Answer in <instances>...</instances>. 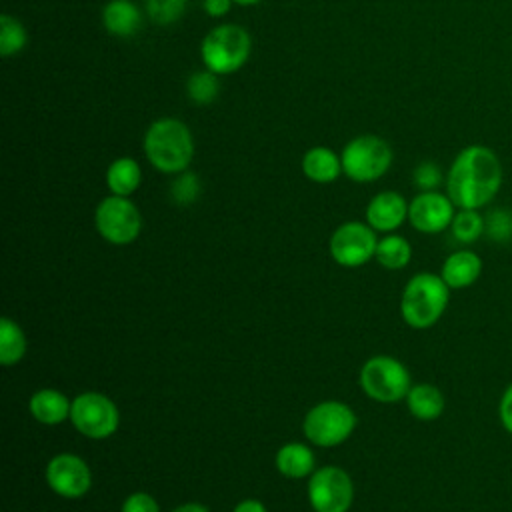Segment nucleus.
<instances>
[{"label": "nucleus", "instance_id": "nucleus-7", "mask_svg": "<svg viewBox=\"0 0 512 512\" xmlns=\"http://www.w3.org/2000/svg\"><path fill=\"white\" fill-rule=\"evenodd\" d=\"M342 172L354 182H374L392 164L390 144L374 134H362L346 142L340 154Z\"/></svg>", "mask_w": 512, "mask_h": 512}, {"label": "nucleus", "instance_id": "nucleus-31", "mask_svg": "<svg viewBox=\"0 0 512 512\" xmlns=\"http://www.w3.org/2000/svg\"><path fill=\"white\" fill-rule=\"evenodd\" d=\"M120 512H160L156 498L148 492H132L122 502Z\"/></svg>", "mask_w": 512, "mask_h": 512}, {"label": "nucleus", "instance_id": "nucleus-6", "mask_svg": "<svg viewBox=\"0 0 512 512\" xmlns=\"http://www.w3.org/2000/svg\"><path fill=\"white\" fill-rule=\"evenodd\" d=\"M360 388L368 398L392 404L406 398L412 388L410 372L394 356H372L360 368Z\"/></svg>", "mask_w": 512, "mask_h": 512}, {"label": "nucleus", "instance_id": "nucleus-15", "mask_svg": "<svg viewBox=\"0 0 512 512\" xmlns=\"http://www.w3.org/2000/svg\"><path fill=\"white\" fill-rule=\"evenodd\" d=\"M72 402L56 388H40L28 400V410L34 420L46 426H56L70 418Z\"/></svg>", "mask_w": 512, "mask_h": 512}, {"label": "nucleus", "instance_id": "nucleus-23", "mask_svg": "<svg viewBox=\"0 0 512 512\" xmlns=\"http://www.w3.org/2000/svg\"><path fill=\"white\" fill-rule=\"evenodd\" d=\"M374 258L378 260L380 266H384L388 270H400V268L408 266V262L412 258V246L404 236L388 234L378 240Z\"/></svg>", "mask_w": 512, "mask_h": 512}, {"label": "nucleus", "instance_id": "nucleus-4", "mask_svg": "<svg viewBox=\"0 0 512 512\" xmlns=\"http://www.w3.org/2000/svg\"><path fill=\"white\" fill-rule=\"evenodd\" d=\"M250 48V34L242 26L220 24L202 38L200 56L206 70L214 74H232L246 64Z\"/></svg>", "mask_w": 512, "mask_h": 512}, {"label": "nucleus", "instance_id": "nucleus-11", "mask_svg": "<svg viewBox=\"0 0 512 512\" xmlns=\"http://www.w3.org/2000/svg\"><path fill=\"white\" fill-rule=\"evenodd\" d=\"M376 234L374 228L366 222H344L340 224L328 242L330 256L336 264L344 268L364 266L376 254Z\"/></svg>", "mask_w": 512, "mask_h": 512}, {"label": "nucleus", "instance_id": "nucleus-30", "mask_svg": "<svg viewBox=\"0 0 512 512\" xmlns=\"http://www.w3.org/2000/svg\"><path fill=\"white\" fill-rule=\"evenodd\" d=\"M442 182V170L438 168V164L424 160L416 166L414 170V184L422 190V192H430L436 190Z\"/></svg>", "mask_w": 512, "mask_h": 512}, {"label": "nucleus", "instance_id": "nucleus-28", "mask_svg": "<svg viewBox=\"0 0 512 512\" xmlns=\"http://www.w3.org/2000/svg\"><path fill=\"white\" fill-rule=\"evenodd\" d=\"M200 194V180L194 172H180L176 180L170 184V196L176 204H192Z\"/></svg>", "mask_w": 512, "mask_h": 512}, {"label": "nucleus", "instance_id": "nucleus-19", "mask_svg": "<svg viewBox=\"0 0 512 512\" xmlns=\"http://www.w3.org/2000/svg\"><path fill=\"white\" fill-rule=\"evenodd\" d=\"M276 468L286 478H306L316 470L314 452L302 442H288L276 452Z\"/></svg>", "mask_w": 512, "mask_h": 512}, {"label": "nucleus", "instance_id": "nucleus-25", "mask_svg": "<svg viewBox=\"0 0 512 512\" xmlns=\"http://www.w3.org/2000/svg\"><path fill=\"white\" fill-rule=\"evenodd\" d=\"M28 42L26 28L22 22L10 14L0 16V56L8 58L18 54Z\"/></svg>", "mask_w": 512, "mask_h": 512}, {"label": "nucleus", "instance_id": "nucleus-21", "mask_svg": "<svg viewBox=\"0 0 512 512\" xmlns=\"http://www.w3.org/2000/svg\"><path fill=\"white\" fill-rule=\"evenodd\" d=\"M444 394L434 384H416L406 394V406L418 420H436L444 412Z\"/></svg>", "mask_w": 512, "mask_h": 512}, {"label": "nucleus", "instance_id": "nucleus-27", "mask_svg": "<svg viewBox=\"0 0 512 512\" xmlns=\"http://www.w3.org/2000/svg\"><path fill=\"white\" fill-rule=\"evenodd\" d=\"M146 2V14L156 24H172L182 18L186 0H144Z\"/></svg>", "mask_w": 512, "mask_h": 512}, {"label": "nucleus", "instance_id": "nucleus-3", "mask_svg": "<svg viewBox=\"0 0 512 512\" xmlns=\"http://www.w3.org/2000/svg\"><path fill=\"white\" fill-rule=\"evenodd\" d=\"M450 300V286L442 280V276L432 272L414 274L400 298V314L402 320L416 330H424L434 326L444 314Z\"/></svg>", "mask_w": 512, "mask_h": 512}, {"label": "nucleus", "instance_id": "nucleus-13", "mask_svg": "<svg viewBox=\"0 0 512 512\" xmlns=\"http://www.w3.org/2000/svg\"><path fill=\"white\" fill-rule=\"evenodd\" d=\"M454 202L448 194L430 190L420 192L408 204V222L422 234H438L446 230L454 220Z\"/></svg>", "mask_w": 512, "mask_h": 512}, {"label": "nucleus", "instance_id": "nucleus-20", "mask_svg": "<svg viewBox=\"0 0 512 512\" xmlns=\"http://www.w3.org/2000/svg\"><path fill=\"white\" fill-rule=\"evenodd\" d=\"M140 182H142L140 164L130 156L116 158L106 170V186L110 194L128 198L138 190Z\"/></svg>", "mask_w": 512, "mask_h": 512}, {"label": "nucleus", "instance_id": "nucleus-9", "mask_svg": "<svg viewBox=\"0 0 512 512\" xmlns=\"http://www.w3.org/2000/svg\"><path fill=\"white\" fill-rule=\"evenodd\" d=\"M70 422L82 436L104 440L118 430L120 412L106 394L82 392L72 400Z\"/></svg>", "mask_w": 512, "mask_h": 512}, {"label": "nucleus", "instance_id": "nucleus-17", "mask_svg": "<svg viewBox=\"0 0 512 512\" xmlns=\"http://www.w3.org/2000/svg\"><path fill=\"white\" fill-rule=\"evenodd\" d=\"M102 24L108 34L128 38L140 30L142 12L130 0H110L102 10Z\"/></svg>", "mask_w": 512, "mask_h": 512}, {"label": "nucleus", "instance_id": "nucleus-24", "mask_svg": "<svg viewBox=\"0 0 512 512\" xmlns=\"http://www.w3.org/2000/svg\"><path fill=\"white\" fill-rule=\"evenodd\" d=\"M454 238L462 244L476 242L486 232V218L472 208H458L454 220L450 224Z\"/></svg>", "mask_w": 512, "mask_h": 512}, {"label": "nucleus", "instance_id": "nucleus-34", "mask_svg": "<svg viewBox=\"0 0 512 512\" xmlns=\"http://www.w3.org/2000/svg\"><path fill=\"white\" fill-rule=\"evenodd\" d=\"M232 512H268L266 506L256 500V498H246V500H240Z\"/></svg>", "mask_w": 512, "mask_h": 512}, {"label": "nucleus", "instance_id": "nucleus-22", "mask_svg": "<svg viewBox=\"0 0 512 512\" xmlns=\"http://www.w3.org/2000/svg\"><path fill=\"white\" fill-rule=\"evenodd\" d=\"M26 354V336L18 322L4 316L0 320V364L14 366Z\"/></svg>", "mask_w": 512, "mask_h": 512}, {"label": "nucleus", "instance_id": "nucleus-1", "mask_svg": "<svg viewBox=\"0 0 512 512\" xmlns=\"http://www.w3.org/2000/svg\"><path fill=\"white\" fill-rule=\"evenodd\" d=\"M504 168L498 154L482 144L462 148L450 164L446 194L456 208L478 210L498 194Z\"/></svg>", "mask_w": 512, "mask_h": 512}, {"label": "nucleus", "instance_id": "nucleus-14", "mask_svg": "<svg viewBox=\"0 0 512 512\" xmlns=\"http://www.w3.org/2000/svg\"><path fill=\"white\" fill-rule=\"evenodd\" d=\"M408 220V202L394 190L378 192L366 206V222L378 232H392Z\"/></svg>", "mask_w": 512, "mask_h": 512}, {"label": "nucleus", "instance_id": "nucleus-2", "mask_svg": "<svg viewBox=\"0 0 512 512\" xmlns=\"http://www.w3.org/2000/svg\"><path fill=\"white\" fill-rule=\"evenodd\" d=\"M148 162L164 174L184 172L194 158V138L190 128L178 118L154 120L142 142Z\"/></svg>", "mask_w": 512, "mask_h": 512}, {"label": "nucleus", "instance_id": "nucleus-36", "mask_svg": "<svg viewBox=\"0 0 512 512\" xmlns=\"http://www.w3.org/2000/svg\"><path fill=\"white\" fill-rule=\"evenodd\" d=\"M234 4H240V6H254V4H258V2H262V0H232Z\"/></svg>", "mask_w": 512, "mask_h": 512}, {"label": "nucleus", "instance_id": "nucleus-26", "mask_svg": "<svg viewBox=\"0 0 512 512\" xmlns=\"http://www.w3.org/2000/svg\"><path fill=\"white\" fill-rule=\"evenodd\" d=\"M220 92V82H218V74L210 72V70H202V72H194L188 80H186V94L192 102L196 104H210L216 100Z\"/></svg>", "mask_w": 512, "mask_h": 512}, {"label": "nucleus", "instance_id": "nucleus-32", "mask_svg": "<svg viewBox=\"0 0 512 512\" xmlns=\"http://www.w3.org/2000/svg\"><path fill=\"white\" fill-rule=\"evenodd\" d=\"M498 416L502 426L512 434V384L504 390L500 404H498Z\"/></svg>", "mask_w": 512, "mask_h": 512}, {"label": "nucleus", "instance_id": "nucleus-8", "mask_svg": "<svg viewBox=\"0 0 512 512\" xmlns=\"http://www.w3.org/2000/svg\"><path fill=\"white\" fill-rule=\"evenodd\" d=\"M94 224L106 242L124 246L140 236L142 216L130 198L110 194L96 206Z\"/></svg>", "mask_w": 512, "mask_h": 512}, {"label": "nucleus", "instance_id": "nucleus-12", "mask_svg": "<svg viewBox=\"0 0 512 512\" xmlns=\"http://www.w3.org/2000/svg\"><path fill=\"white\" fill-rule=\"evenodd\" d=\"M46 482L54 494L74 500L90 490L92 472L78 454L62 452L48 460Z\"/></svg>", "mask_w": 512, "mask_h": 512}, {"label": "nucleus", "instance_id": "nucleus-29", "mask_svg": "<svg viewBox=\"0 0 512 512\" xmlns=\"http://www.w3.org/2000/svg\"><path fill=\"white\" fill-rule=\"evenodd\" d=\"M486 232L494 240H506L512 234V212L504 208L492 210L486 218Z\"/></svg>", "mask_w": 512, "mask_h": 512}, {"label": "nucleus", "instance_id": "nucleus-35", "mask_svg": "<svg viewBox=\"0 0 512 512\" xmlns=\"http://www.w3.org/2000/svg\"><path fill=\"white\" fill-rule=\"evenodd\" d=\"M170 512H210V510L200 502H186V504H180L178 508H174Z\"/></svg>", "mask_w": 512, "mask_h": 512}, {"label": "nucleus", "instance_id": "nucleus-18", "mask_svg": "<svg viewBox=\"0 0 512 512\" xmlns=\"http://www.w3.org/2000/svg\"><path fill=\"white\" fill-rule=\"evenodd\" d=\"M302 172L312 182L330 184L340 176L342 160L328 146H314L302 156Z\"/></svg>", "mask_w": 512, "mask_h": 512}, {"label": "nucleus", "instance_id": "nucleus-16", "mask_svg": "<svg viewBox=\"0 0 512 512\" xmlns=\"http://www.w3.org/2000/svg\"><path fill=\"white\" fill-rule=\"evenodd\" d=\"M482 274V260L476 252L472 250H456L452 252L444 264H442V280L450 288H468L472 286Z\"/></svg>", "mask_w": 512, "mask_h": 512}, {"label": "nucleus", "instance_id": "nucleus-33", "mask_svg": "<svg viewBox=\"0 0 512 512\" xmlns=\"http://www.w3.org/2000/svg\"><path fill=\"white\" fill-rule=\"evenodd\" d=\"M232 4H234L232 0H204L202 6L206 10V14H210L212 18H220L230 10Z\"/></svg>", "mask_w": 512, "mask_h": 512}, {"label": "nucleus", "instance_id": "nucleus-10", "mask_svg": "<svg viewBox=\"0 0 512 512\" xmlns=\"http://www.w3.org/2000/svg\"><path fill=\"white\" fill-rule=\"evenodd\" d=\"M308 502L314 512H348L354 484L340 466H322L308 476Z\"/></svg>", "mask_w": 512, "mask_h": 512}, {"label": "nucleus", "instance_id": "nucleus-5", "mask_svg": "<svg viewBox=\"0 0 512 512\" xmlns=\"http://www.w3.org/2000/svg\"><path fill=\"white\" fill-rule=\"evenodd\" d=\"M354 410L340 400H324L314 404L302 422L306 440L320 448H332L350 438L356 428Z\"/></svg>", "mask_w": 512, "mask_h": 512}]
</instances>
